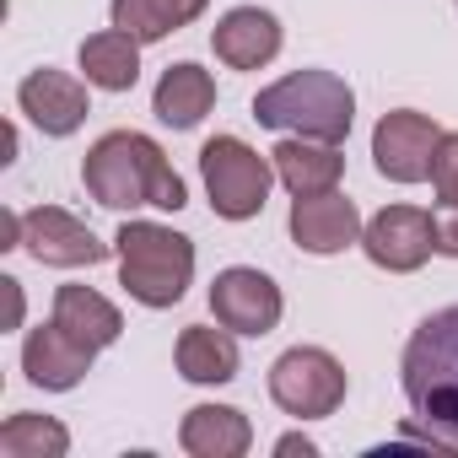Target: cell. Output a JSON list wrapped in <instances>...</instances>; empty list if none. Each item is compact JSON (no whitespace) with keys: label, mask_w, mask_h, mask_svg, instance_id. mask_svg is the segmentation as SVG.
Segmentation results:
<instances>
[{"label":"cell","mask_w":458,"mask_h":458,"mask_svg":"<svg viewBox=\"0 0 458 458\" xmlns=\"http://www.w3.org/2000/svg\"><path fill=\"white\" fill-rule=\"evenodd\" d=\"M399 383L415 410L420 447L458 453V308H437L415 324L399 356Z\"/></svg>","instance_id":"obj_1"},{"label":"cell","mask_w":458,"mask_h":458,"mask_svg":"<svg viewBox=\"0 0 458 458\" xmlns=\"http://www.w3.org/2000/svg\"><path fill=\"white\" fill-rule=\"evenodd\" d=\"M81 183H87V194L103 210H140V205L183 210L189 205L183 178L173 173V162L162 157V146L151 135H140V130H108L87 151Z\"/></svg>","instance_id":"obj_2"},{"label":"cell","mask_w":458,"mask_h":458,"mask_svg":"<svg viewBox=\"0 0 458 458\" xmlns=\"http://www.w3.org/2000/svg\"><path fill=\"white\" fill-rule=\"evenodd\" d=\"M254 119L265 130H281V135H308V140L345 146V135L356 124V92L335 71H292V76L259 87Z\"/></svg>","instance_id":"obj_3"},{"label":"cell","mask_w":458,"mask_h":458,"mask_svg":"<svg viewBox=\"0 0 458 458\" xmlns=\"http://www.w3.org/2000/svg\"><path fill=\"white\" fill-rule=\"evenodd\" d=\"M114 254H119V286L151 313L183 302V292L194 286V243L162 221H124Z\"/></svg>","instance_id":"obj_4"},{"label":"cell","mask_w":458,"mask_h":458,"mask_svg":"<svg viewBox=\"0 0 458 458\" xmlns=\"http://www.w3.org/2000/svg\"><path fill=\"white\" fill-rule=\"evenodd\" d=\"M199 178H205V194H210V210L221 221H254L270 199V183H276V162L259 157L249 140L238 135H216L199 146Z\"/></svg>","instance_id":"obj_5"},{"label":"cell","mask_w":458,"mask_h":458,"mask_svg":"<svg viewBox=\"0 0 458 458\" xmlns=\"http://www.w3.org/2000/svg\"><path fill=\"white\" fill-rule=\"evenodd\" d=\"M345 388H351L345 367L324 345H292L270 367V399L292 420H324V415H335L345 404Z\"/></svg>","instance_id":"obj_6"},{"label":"cell","mask_w":458,"mask_h":458,"mask_svg":"<svg viewBox=\"0 0 458 458\" xmlns=\"http://www.w3.org/2000/svg\"><path fill=\"white\" fill-rule=\"evenodd\" d=\"M210 313H216V324H226L233 335L259 340V335H270V329L281 324L286 297H281V286H276L265 270L233 265V270H221V276L210 281Z\"/></svg>","instance_id":"obj_7"},{"label":"cell","mask_w":458,"mask_h":458,"mask_svg":"<svg viewBox=\"0 0 458 458\" xmlns=\"http://www.w3.org/2000/svg\"><path fill=\"white\" fill-rule=\"evenodd\" d=\"M361 249L377 270L388 276H415L431 254H437V226L431 210L420 205H383L367 226H361Z\"/></svg>","instance_id":"obj_8"},{"label":"cell","mask_w":458,"mask_h":458,"mask_svg":"<svg viewBox=\"0 0 458 458\" xmlns=\"http://www.w3.org/2000/svg\"><path fill=\"white\" fill-rule=\"evenodd\" d=\"M437 119L420 108H394L377 119L372 130V167L388 183H426L431 178V157H437Z\"/></svg>","instance_id":"obj_9"},{"label":"cell","mask_w":458,"mask_h":458,"mask_svg":"<svg viewBox=\"0 0 458 458\" xmlns=\"http://www.w3.org/2000/svg\"><path fill=\"white\" fill-rule=\"evenodd\" d=\"M22 249L38 265H49V270H81V265H103L108 259V243L92 233L87 221L60 210V205L22 210Z\"/></svg>","instance_id":"obj_10"},{"label":"cell","mask_w":458,"mask_h":458,"mask_svg":"<svg viewBox=\"0 0 458 458\" xmlns=\"http://www.w3.org/2000/svg\"><path fill=\"white\" fill-rule=\"evenodd\" d=\"M87 87H92V81H76V76L44 65V71L22 76V87H17V108L28 114L33 130H44L49 140H65V135H76V130L87 124V114H92Z\"/></svg>","instance_id":"obj_11"},{"label":"cell","mask_w":458,"mask_h":458,"mask_svg":"<svg viewBox=\"0 0 458 458\" xmlns=\"http://www.w3.org/2000/svg\"><path fill=\"white\" fill-rule=\"evenodd\" d=\"M292 243L302 249V254H318V259H329V254H345L351 243H361V210H356V199H345L340 189H329V194H308V199H292Z\"/></svg>","instance_id":"obj_12"},{"label":"cell","mask_w":458,"mask_h":458,"mask_svg":"<svg viewBox=\"0 0 458 458\" xmlns=\"http://www.w3.org/2000/svg\"><path fill=\"white\" fill-rule=\"evenodd\" d=\"M92 345H81L71 329H60L55 318L49 324H38V329H28V340H22V372H28V383L33 388H44V394H65V388H76L87 372H92Z\"/></svg>","instance_id":"obj_13"},{"label":"cell","mask_w":458,"mask_h":458,"mask_svg":"<svg viewBox=\"0 0 458 458\" xmlns=\"http://www.w3.org/2000/svg\"><path fill=\"white\" fill-rule=\"evenodd\" d=\"M210 49L226 71H259L281 55V22L259 6H233L210 28Z\"/></svg>","instance_id":"obj_14"},{"label":"cell","mask_w":458,"mask_h":458,"mask_svg":"<svg viewBox=\"0 0 458 458\" xmlns=\"http://www.w3.org/2000/svg\"><path fill=\"white\" fill-rule=\"evenodd\" d=\"M173 361H178V377L183 383H199V388H221L243 372V351H238V335L226 324H189L173 345Z\"/></svg>","instance_id":"obj_15"},{"label":"cell","mask_w":458,"mask_h":458,"mask_svg":"<svg viewBox=\"0 0 458 458\" xmlns=\"http://www.w3.org/2000/svg\"><path fill=\"white\" fill-rule=\"evenodd\" d=\"M270 162H276V178L286 183L292 199L329 194V189H340V178H345V157H340V146H329V140H308V135H286V140L270 151Z\"/></svg>","instance_id":"obj_16"},{"label":"cell","mask_w":458,"mask_h":458,"mask_svg":"<svg viewBox=\"0 0 458 458\" xmlns=\"http://www.w3.org/2000/svg\"><path fill=\"white\" fill-rule=\"evenodd\" d=\"M178 447L189 458H243L254 447V426L233 404H194L178 420Z\"/></svg>","instance_id":"obj_17"},{"label":"cell","mask_w":458,"mask_h":458,"mask_svg":"<svg viewBox=\"0 0 458 458\" xmlns=\"http://www.w3.org/2000/svg\"><path fill=\"white\" fill-rule=\"evenodd\" d=\"M216 108V76L194 60H178L162 71L157 92H151V114L167 124V130H194L205 114Z\"/></svg>","instance_id":"obj_18"},{"label":"cell","mask_w":458,"mask_h":458,"mask_svg":"<svg viewBox=\"0 0 458 458\" xmlns=\"http://www.w3.org/2000/svg\"><path fill=\"white\" fill-rule=\"evenodd\" d=\"M210 0H108V22L135 44H162L178 28L199 22Z\"/></svg>","instance_id":"obj_19"},{"label":"cell","mask_w":458,"mask_h":458,"mask_svg":"<svg viewBox=\"0 0 458 458\" xmlns=\"http://www.w3.org/2000/svg\"><path fill=\"white\" fill-rule=\"evenodd\" d=\"M55 324L60 329H71L81 345H92V351H108L119 335H124V313L103 297V292H92V286H60L55 292Z\"/></svg>","instance_id":"obj_20"},{"label":"cell","mask_w":458,"mask_h":458,"mask_svg":"<svg viewBox=\"0 0 458 458\" xmlns=\"http://www.w3.org/2000/svg\"><path fill=\"white\" fill-rule=\"evenodd\" d=\"M81 76L98 92H130L140 81V44L119 28H103V33L81 38Z\"/></svg>","instance_id":"obj_21"},{"label":"cell","mask_w":458,"mask_h":458,"mask_svg":"<svg viewBox=\"0 0 458 458\" xmlns=\"http://www.w3.org/2000/svg\"><path fill=\"white\" fill-rule=\"evenodd\" d=\"M0 453L6 458H65L71 453V431L55 415L17 410V415H6V426H0Z\"/></svg>","instance_id":"obj_22"},{"label":"cell","mask_w":458,"mask_h":458,"mask_svg":"<svg viewBox=\"0 0 458 458\" xmlns=\"http://www.w3.org/2000/svg\"><path fill=\"white\" fill-rule=\"evenodd\" d=\"M431 189H437V199H458V130H453V135L442 130V140H437V157H431Z\"/></svg>","instance_id":"obj_23"},{"label":"cell","mask_w":458,"mask_h":458,"mask_svg":"<svg viewBox=\"0 0 458 458\" xmlns=\"http://www.w3.org/2000/svg\"><path fill=\"white\" fill-rule=\"evenodd\" d=\"M431 226H437V254L458 259V199H437Z\"/></svg>","instance_id":"obj_24"},{"label":"cell","mask_w":458,"mask_h":458,"mask_svg":"<svg viewBox=\"0 0 458 458\" xmlns=\"http://www.w3.org/2000/svg\"><path fill=\"white\" fill-rule=\"evenodd\" d=\"M276 453H281V458H297V453H302V458H318V442L302 437V431H286V437L276 442Z\"/></svg>","instance_id":"obj_25"},{"label":"cell","mask_w":458,"mask_h":458,"mask_svg":"<svg viewBox=\"0 0 458 458\" xmlns=\"http://www.w3.org/2000/svg\"><path fill=\"white\" fill-rule=\"evenodd\" d=\"M0 249H22V210H6V221H0Z\"/></svg>","instance_id":"obj_26"},{"label":"cell","mask_w":458,"mask_h":458,"mask_svg":"<svg viewBox=\"0 0 458 458\" xmlns=\"http://www.w3.org/2000/svg\"><path fill=\"white\" fill-rule=\"evenodd\" d=\"M0 286H6V302H12V329H22V281H17V276H6Z\"/></svg>","instance_id":"obj_27"}]
</instances>
